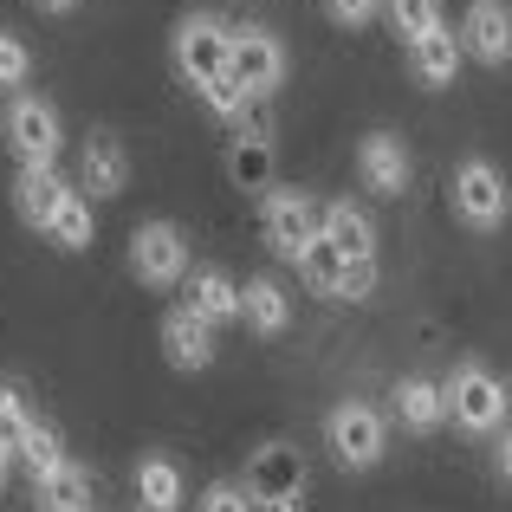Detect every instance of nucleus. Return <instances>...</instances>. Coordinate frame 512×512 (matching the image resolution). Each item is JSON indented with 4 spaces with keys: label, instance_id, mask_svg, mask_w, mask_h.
<instances>
[{
    "label": "nucleus",
    "instance_id": "obj_1",
    "mask_svg": "<svg viewBox=\"0 0 512 512\" xmlns=\"http://www.w3.org/2000/svg\"><path fill=\"white\" fill-rule=\"evenodd\" d=\"M169 52H175V72L195 91H208L214 78L234 72V26L214 20V13H188V20H175Z\"/></svg>",
    "mask_w": 512,
    "mask_h": 512
},
{
    "label": "nucleus",
    "instance_id": "obj_2",
    "mask_svg": "<svg viewBox=\"0 0 512 512\" xmlns=\"http://www.w3.org/2000/svg\"><path fill=\"white\" fill-rule=\"evenodd\" d=\"M441 396H448V422L461 428V435H500L506 428V383L487 363H454Z\"/></svg>",
    "mask_w": 512,
    "mask_h": 512
},
{
    "label": "nucleus",
    "instance_id": "obj_3",
    "mask_svg": "<svg viewBox=\"0 0 512 512\" xmlns=\"http://www.w3.org/2000/svg\"><path fill=\"white\" fill-rule=\"evenodd\" d=\"M325 441H331V454H338L344 474H370V467L383 461V448H389V422H383L376 402L344 396L338 409L325 415Z\"/></svg>",
    "mask_w": 512,
    "mask_h": 512
},
{
    "label": "nucleus",
    "instance_id": "obj_4",
    "mask_svg": "<svg viewBox=\"0 0 512 512\" xmlns=\"http://www.w3.org/2000/svg\"><path fill=\"white\" fill-rule=\"evenodd\" d=\"M260 227L279 260H305V247L325 240V201H312L305 188H273L260 208Z\"/></svg>",
    "mask_w": 512,
    "mask_h": 512
},
{
    "label": "nucleus",
    "instance_id": "obj_5",
    "mask_svg": "<svg viewBox=\"0 0 512 512\" xmlns=\"http://www.w3.org/2000/svg\"><path fill=\"white\" fill-rule=\"evenodd\" d=\"M448 201H454V214H461L474 234H493V227H506V214H512V188H506V175L493 169L487 156H467V163L454 169Z\"/></svg>",
    "mask_w": 512,
    "mask_h": 512
},
{
    "label": "nucleus",
    "instance_id": "obj_6",
    "mask_svg": "<svg viewBox=\"0 0 512 512\" xmlns=\"http://www.w3.org/2000/svg\"><path fill=\"white\" fill-rule=\"evenodd\" d=\"M130 273L143 286L169 292V286H188V240L175 221H137L130 227Z\"/></svg>",
    "mask_w": 512,
    "mask_h": 512
},
{
    "label": "nucleus",
    "instance_id": "obj_7",
    "mask_svg": "<svg viewBox=\"0 0 512 512\" xmlns=\"http://www.w3.org/2000/svg\"><path fill=\"white\" fill-rule=\"evenodd\" d=\"M7 143H13V156H20V169H52L59 163V143H65L59 111H52L39 91H20V98L7 104Z\"/></svg>",
    "mask_w": 512,
    "mask_h": 512
},
{
    "label": "nucleus",
    "instance_id": "obj_8",
    "mask_svg": "<svg viewBox=\"0 0 512 512\" xmlns=\"http://www.w3.org/2000/svg\"><path fill=\"white\" fill-rule=\"evenodd\" d=\"M240 487L253 493V506H279V500H305V454L292 441H260L247 454V480Z\"/></svg>",
    "mask_w": 512,
    "mask_h": 512
},
{
    "label": "nucleus",
    "instance_id": "obj_9",
    "mask_svg": "<svg viewBox=\"0 0 512 512\" xmlns=\"http://www.w3.org/2000/svg\"><path fill=\"white\" fill-rule=\"evenodd\" d=\"M299 273H305V286L325 292V299H350V305H357V299H370V292H376V260H350V253H338L331 240L305 247Z\"/></svg>",
    "mask_w": 512,
    "mask_h": 512
},
{
    "label": "nucleus",
    "instance_id": "obj_10",
    "mask_svg": "<svg viewBox=\"0 0 512 512\" xmlns=\"http://www.w3.org/2000/svg\"><path fill=\"white\" fill-rule=\"evenodd\" d=\"M234 78L253 98H273L286 85V39L273 26H234Z\"/></svg>",
    "mask_w": 512,
    "mask_h": 512
},
{
    "label": "nucleus",
    "instance_id": "obj_11",
    "mask_svg": "<svg viewBox=\"0 0 512 512\" xmlns=\"http://www.w3.org/2000/svg\"><path fill=\"white\" fill-rule=\"evenodd\" d=\"M273 169H279V150H273V124L253 117V130H240L227 143V182L240 195H273Z\"/></svg>",
    "mask_w": 512,
    "mask_h": 512
},
{
    "label": "nucleus",
    "instance_id": "obj_12",
    "mask_svg": "<svg viewBox=\"0 0 512 512\" xmlns=\"http://www.w3.org/2000/svg\"><path fill=\"white\" fill-rule=\"evenodd\" d=\"M124 182H130L124 137H117V130H91L85 150H78V188H85L91 201H111V195H124Z\"/></svg>",
    "mask_w": 512,
    "mask_h": 512
},
{
    "label": "nucleus",
    "instance_id": "obj_13",
    "mask_svg": "<svg viewBox=\"0 0 512 512\" xmlns=\"http://www.w3.org/2000/svg\"><path fill=\"white\" fill-rule=\"evenodd\" d=\"M357 175H363V188H370V195H402V188H409V175H415L409 143H402L396 130H370V137L357 143Z\"/></svg>",
    "mask_w": 512,
    "mask_h": 512
},
{
    "label": "nucleus",
    "instance_id": "obj_14",
    "mask_svg": "<svg viewBox=\"0 0 512 512\" xmlns=\"http://www.w3.org/2000/svg\"><path fill=\"white\" fill-rule=\"evenodd\" d=\"M461 46L480 65H512V0H467Z\"/></svg>",
    "mask_w": 512,
    "mask_h": 512
},
{
    "label": "nucleus",
    "instance_id": "obj_15",
    "mask_svg": "<svg viewBox=\"0 0 512 512\" xmlns=\"http://www.w3.org/2000/svg\"><path fill=\"white\" fill-rule=\"evenodd\" d=\"M65 201H72V188H65L59 163H52V169H20V175H13V214H20L33 234H52V221H59Z\"/></svg>",
    "mask_w": 512,
    "mask_h": 512
},
{
    "label": "nucleus",
    "instance_id": "obj_16",
    "mask_svg": "<svg viewBox=\"0 0 512 512\" xmlns=\"http://www.w3.org/2000/svg\"><path fill=\"white\" fill-rule=\"evenodd\" d=\"M240 325H247L253 338H286L292 299H286V286H279L273 273H253L247 286H240Z\"/></svg>",
    "mask_w": 512,
    "mask_h": 512
},
{
    "label": "nucleus",
    "instance_id": "obj_17",
    "mask_svg": "<svg viewBox=\"0 0 512 512\" xmlns=\"http://www.w3.org/2000/svg\"><path fill=\"white\" fill-rule=\"evenodd\" d=\"M182 299H188V312L208 318V325H234L240 318V286H234V273H221V266H195L188 286H182Z\"/></svg>",
    "mask_w": 512,
    "mask_h": 512
},
{
    "label": "nucleus",
    "instance_id": "obj_18",
    "mask_svg": "<svg viewBox=\"0 0 512 512\" xmlns=\"http://www.w3.org/2000/svg\"><path fill=\"white\" fill-rule=\"evenodd\" d=\"M33 506L39 512H98V474L78 461H65L59 474L33 480Z\"/></svg>",
    "mask_w": 512,
    "mask_h": 512
},
{
    "label": "nucleus",
    "instance_id": "obj_19",
    "mask_svg": "<svg viewBox=\"0 0 512 512\" xmlns=\"http://www.w3.org/2000/svg\"><path fill=\"white\" fill-rule=\"evenodd\" d=\"M163 357L175 363V370H208L214 363V325L208 318H195L182 305V312L163 318Z\"/></svg>",
    "mask_w": 512,
    "mask_h": 512
},
{
    "label": "nucleus",
    "instance_id": "obj_20",
    "mask_svg": "<svg viewBox=\"0 0 512 512\" xmlns=\"http://www.w3.org/2000/svg\"><path fill=\"white\" fill-rule=\"evenodd\" d=\"M389 402H396V422L409 428V435H435V428L448 422V396H441V383H428V376H402Z\"/></svg>",
    "mask_w": 512,
    "mask_h": 512
},
{
    "label": "nucleus",
    "instance_id": "obj_21",
    "mask_svg": "<svg viewBox=\"0 0 512 512\" xmlns=\"http://www.w3.org/2000/svg\"><path fill=\"white\" fill-rule=\"evenodd\" d=\"M461 59H467V46L448 33V26H435L428 39H415L409 46V72L422 78L428 91H441V85H454V72H461Z\"/></svg>",
    "mask_w": 512,
    "mask_h": 512
},
{
    "label": "nucleus",
    "instance_id": "obj_22",
    "mask_svg": "<svg viewBox=\"0 0 512 512\" xmlns=\"http://www.w3.org/2000/svg\"><path fill=\"white\" fill-rule=\"evenodd\" d=\"M325 240L350 260H376V221L357 201H325Z\"/></svg>",
    "mask_w": 512,
    "mask_h": 512
},
{
    "label": "nucleus",
    "instance_id": "obj_23",
    "mask_svg": "<svg viewBox=\"0 0 512 512\" xmlns=\"http://www.w3.org/2000/svg\"><path fill=\"white\" fill-rule=\"evenodd\" d=\"M137 500H143V512H182L188 480H182V467H175L169 454H143L137 461Z\"/></svg>",
    "mask_w": 512,
    "mask_h": 512
},
{
    "label": "nucleus",
    "instance_id": "obj_24",
    "mask_svg": "<svg viewBox=\"0 0 512 512\" xmlns=\"http://www.w3.org/2000/svg\"><path fill=\"white\" fill-rule=\"evenodd\" d=\"M389 7V26H396V39H428L441 26V0H383Z\"/></svg>",
    "mask_w": 512,
    "mask_h": 512
},
{
    "label": "nucleus",
    "instance_id": "obj_25",
    "mask_svg": "<svg viewBox=\"0 0 512 512\" xmlns=\"http://www.w3.org/2000/svg\"><path fill=\"white\" fill-rule=\"evenodd\" d=\"M20 461H26V474H33V480L59 474V467H65V441H59V428H52V422H33V435H26Z\"/></svg>",
    "mask_w": 512,
    "mask_h": 512
},
{
    "label": "nucleus",
    "instance_id": "obj_26",
    "mask_svg": "<svg viewBox=\"0 0 512 512\" xmlns=\"http://www.w3.org/2000/svg\"><path fill=\"white\" fill-rule=\"evenodd\" d=\"M26 435H33V415H26L20 389H13V383H0V454H7V461H20Z\"/></svg>",
    "mask_w": 512,
    "mask_h": 512
},
{
    "label": "nucleus",
    "instance_id": "obj_27",
    "mask_svg": "<svg viewBox=\"0 0 512 512\" xmlns=\"http://www.w3.org/2000/svg\"><path fill=\"white\" fill-rule=\"evenodd\" d=\"M201 104H208V111L221 117V124H240V117H247V111H253V104H260V98H253V91L240 85L234 72H227V78H214V85L201 91Z\"/></svg>",
    "mask_w": 512,
    "mask_h": 512
},
{
    "label": "nucleus",
    "instance_id": "obj_28",
    "mask_svg": "<svg viewBox=\"0 0 512 512\" xmlns=\"http://www.w3.org/2000/svg\"><path fill=\"white\" fill-rule=\"evenodd\" d=\"M52 240H59L65 253L91 247V201H85V195H72V201L59 208V221H52Z\"/></svg>",
    "mask_w": 512,
    "mask_h": 512
},
{
    "label": "nucleus",
    "instance_id": "obj_29",
    "mask_svg": "<svg viewBox=\"0 0 512 512\" xmlns=\"http://www.w3.org/2000/svg\"><path fill=\"white\" fill-rule=\"evenodd\" d=\"M26 78H33V52H26L20 33L0 26V91H26Z\"/></svg>",
    "mask_w": 512,
    "mask_h": 512
},
{
    "label": "nucleus",
    "instance_id": "obj_30",
    "mask_svg": "<svg viewBox=\"0 0 512 512\" xmlns=\"http://www.w3.org/2000/svg\"><path fill=\"white\" fill-rule=\"evenodd\" d=\"M195 512H260V506H253V493L240 487V480H214V487L201 493Z\"/></svg>",
    "mask_w": 512,
    "mask_h": 512
},
{
    "label": "nucleus",
    "instance_id": "obj_31",
    "mask_svg": "<svg viewBox=\"0 0 512 512\" xmlns=\"http://www.w3.org/2000/svg\"><path fill=\"white\" fill-rule=\"evenodd\" d=\"M325 13L338 26H370L376 13H383V0H325Z\"/></svg>",
    "mask_w": 512,
    "mask_h": 512
},
{
    "label": "nucleus",
    "instance_id": "obj_32",
    "mask_svg": "<svg viewBox=\"0 0 512 512\" xmlns=\"http://www.w3.org/2000/svg\"><path fill=\"white\" fill-rule=\"evenodd\" d=\"M500 480H506V487H512V428H506V435H500Z\"/></svg>",
    "mask_w": 512,
    "mask_h": 512
},
{
    "label": "nucleus",
    "instance_id": "obj_33",
    "mask_svg": "<svg viewBox=\"0 0 512 512\" xmlns=\"http://www.w3.org/2000/svg\"><path fill=\"white\" fill-rule=\"evenodd\" d=\"M33 7H46V13H72L78 0H33Z\"/></svg>",
    "mask_w": 512,
    "mask_h": 512
},
{
    "label": "nucleus",
    "instance_id": "obj_34",
    "mask_svg": "<svg viewBox=\"0 0 512 512\" xmlns=\"http://www.w3.org/2000/svg\"><path fill=\"white\" fill-rule=\"evenodd\" d=\"M266 512H305V500H279V506H266Z\"/></svg>",
    "mask_w": 512,
    "mask_h": 512
},
{
    "label": "nucleus",
    "instance_id": "obj_35",
    "mask_svg": "<svg viewBox=\"0 0 512 512\" xmlns=\"http://www.w3.org/2000/svg\"><path fill=\"white\" fill-rule=\"evenodd\" d=\"M7 467H13V461H7V454H0V493H7Z\"/></svg>",
    "mask_w": 512,
    "mask_h": 512
}]
</instances>
